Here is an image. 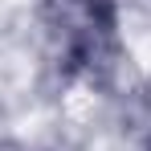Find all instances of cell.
I'll list each match as a JSON object with an SVG mask.
<instances>
[{
    "label": "cell",
    "instance_id": "obj_1",
    "mask_svg": "<svg viewBox=\"0 0 151 151\" xmlns=\"http://www.w3.org/2000/svg\"><path fill=\"white\" fill-rule=\"evenodd\" d=\"M53 57L70 74H102L119 45L114 0H41Z\"/></svg>",
    "mask_w": 151,
    "mask_h": 151
}]
</instances>
